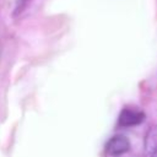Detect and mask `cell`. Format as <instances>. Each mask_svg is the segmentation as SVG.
I'll return each mask as SVG.
<instances>
[{
  "label": "cell",
  "mask_w": 157,
  "mask_h": 157,
  "mask_svg": "<svg viewBox=\"0 0 157 157\" xmlns=\"http://www.w3.org/2000/svg\"><path fill=\"white\" fill-rule=\"evenodd\" d=\"M130 148V142L124 135H115L109 139L105 145V151L110 156H120L128 152Z\"/></svg>",
  "instance_id": "cell-1"
},
{
  "label": "cell",
  "mask_w": 157,
  "mask_h": 157,
  "mask_svg": "<svg viewBox=\"0 0 157 157\" xmlns=\"http://www.w3.org/2000/svg\"><path fill=\"white\" fill-rule=\"evenodd\" d=\"M145 119V114L137 109H130L125 108L121 110L118 123L120 126H134L142 123Z\"/></svg>",
  "instance_id": "cell-2"
},
{
  "label": "cell",
  "mask_w": 157,
  "mask_h": 157,
  "mask_svg": "<svg viewBox=\"0 0 157 157\" xmlns=\"http://www.w3.org/2000/svg\"><path fill=\"white\" fill-rule=\"evenodd\" d=\"M156 148H157V126H151L145 137V151L147 157H150Z\"/></svg>",
  "instance_id": "cell-3"
},
{
  "label": "cell",
  "mask_w": 157,
  "mask_h": 157,
  "mask_svg": "<svg viewBox=\"0 0 157 157\" xmlns=\"http://www.w3.org/2000/svg\"><path fill=\"white\" fill-rule=\"evenodd\" d=\"M150 157H157V148H156V150L152 152V155H151Z\"/></svg>",
  "instance_id": "cell-4"
}]
</instances>
